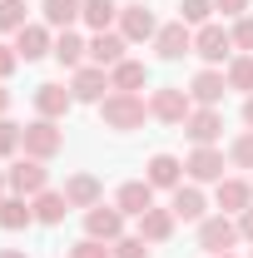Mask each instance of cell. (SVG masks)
Here are the masks:
<instances>
[{
    "label": "cell",
    "mask_w": 253,
    "mask_h": 258,
    "mask_svg": "<svg viewBox=\"0 0 253 258\" xmlns=\"http://www.w3.org/2000/svg\"><path fill=\"white\" fill-rule=\"evenodd\" d=\"M70 95H75V104H99V99L109 95V70L80 64V70L70 75Z\"/></svg>",
    "instance_id": "obj_10"
},
{
    "label": "cell",
    "mask_w": 253,
    "mask_h": 258,
    "mask_svg": "<svg viewBox=\"0 0 253 258\" xmlns=\"http://www.w3.org/2000/svg\"><path fill=\"white\" fill-rule=\"evenodd\" d=\"M179 20H184L189 30L209 25V20H214V0H179Z\"/></svg>",
    "instance_id": "obj_33"
},
{
    "label": "cell",
    "mask_w": 253,
    "mask_h": 258,
    "mask_svg": "<svg viewBox=\"0 0 253 258\" xmlns=\"http://www.w3.org/2000/svg\"><path fill=\"white\" fill-rule=\"evenodd\" d=\"M144 179H149V184H154V189H179V184H184V159H179V154H154V159L144 164Z\"/></svg>",
    "instance_id": "obj_22"
},
{
    "label": "cell",
    "mask_w": 253,
    "mask_h": 258,
    "mask_svg": "<svg viewBox=\"0 0 253 258\" xmlns=\"http://www.w3.org/2000/svg\"><path fill=\"white\" fill-rule=\"evenodd\" d=\"M214 258H238V253H214Z\"/></svg>",
    "instance_id": "obj_44"
},
{
    "label": "cell",
    "mask_w": 253,
    "mask_h": 258,
    "mask_svg": "<svg viewBox=\"0 0 253 258\" xmlns=\"http://www.w3.org/2000/svg\"><path fill=\"white\" fill-rule=\"evenodd\" d=\"M85 25L90 30H109V25H119V0H85Z\"/></svg>",
    "instance_id": "obj_29"
},
{
    "label": "cell",
    "mask_w": 253,
    "mask_h": 258,
    "mask_svg": "<svg viewBox=\"0 0 253 258\" xmlns=\"http://www.w3.org/2000/svg\"><path fill=\"white\" fill-rule=\"evenodd\" d=\"M5 179H10V194H20V199H35V194L50 189V169L40 159H10V169H5Z\"/></svg>",
    "instance_id": "obj_7"
},
{
    "label": "cell",
    "mask_w": 253,
    "mask_h": 258,
    "mask_svg": "<svg viewBox=\"0 0 253 258\" xmlns=\"http://www.w3.org/2000/svg\"><path fill=\"white\" fill-rule=\"evenodd\" d=\"M228 35H233V50H238V55H253V15L228 20Z\"/></svg>",
    "instance_id": "obj_34"
},
{
    "label": "cell",
    "mask_w": 253,
    "mask_h": 258,
    "mask_svg": "<svg viewBox=\"0 0 253 258\" xmlns=\"http://www.w3.org/2000/svg\"><path fill=\"white\" fill-rule=\"evenodd\" d=\"M149 85V64L144 60H119L109 70V90H129V95H139Z\"/></svg>",
    "instance_id": "obj_27"
},
{
    "label": "cell",
    "mask_w": 253,
    "mask_h": 258,
    "mask_svg": "<svg viewBox=\"0 0 253 258\" xmlns=\"http://www.w3.org/2000/svg\"><path fill=\"white\" fill-rule=\"evenodd\" d=\"M60 194L70 199V209H95V204H104V184H99L95 174H85V169H80V174H70Z\"/></svg>",
    "instance_id": "obj_20"
},
{
    "label": "cell",
    "mask_w": 253,
    "mask_h": 258,
    "mask_svg": "<svg viewBox=\"0 0 253 258\" xmlns=\"http://www.w3.org/2000/svg\"><path fill=\"white\" fill-rule=\"evenodd\" d=\"M20 149H25V124H15L5 114L0 119V159H20Z\"/></svg>",
    "instance_id": "obj_32"
},
{
    "label": "cell",
    "mask_w": 253,
    "mask_h": 258,
    "mask_svg": "<svg viewBox=\"0 0 253 258\" xmlns=\"http://www.w3.org/2000/svg\"><path fill=\"white\" fill-rule=\"evenodd\" d=\"M243 238H238V219L233 214H209L204 224H199V248L214 258V253H233Z\"/></svg>",
    "instance_id": "obj_6"
},
{
    "label": "cell",
    "mask_w": 253,
    "mask_h": 258,
    "mask_svg": "<svg viewBox=\"0 0 253 258\" xmlns=\"http://www.w3.org/2000/svg\"><path fill=\"white\" fill-rule=\"evenodd\" d=\"M119 35H124L129 45H144V40H154V35H159L154 10H149L144 0H129V5H119Z\"/></svg>",
    "instance_id": "obj_8"
},
{
    "label": "cell",
    "mask_w": 253,
    "mask_h": 258,
    "mask_svg": "<svg viewBox=\"0 0 253 258\" xmlns=\"http://www.w3.org/2000/svg\"><path fill=\"white\" fill-rule=\"evenodd\" d=\"M85 233L99 243H114V238H124V214L114 204H95V209H85Z\"/></svg>",
    "instance_id": "obj_15"
},
{
    "label": "cell",
    "mask_w": 253,
    "mask_h": 258,
    "mask_svg": "<svg viewBox=\"0 0 253 258\" xmlns=\"http://www.w3.org/2000/svg\"><path fill=\"white\" fill-rule=\"evenodd\" d=\"M223 154H228V169H248V174H253V129H243V134H233Z\"/></svg>",
    "instance_id": "obj_31"
},
{
    "label": "cell",
    "mask_w": 253,
    "mask_h": 258,
    "mask_svg": "<svg viewBox=\"0 0 253 258\" xmlns=\"http://www.w3.org/2000/svg\"><path fill=\"white\" fill-rule=\"evenodd\" d=\"M169 209H174V219L179 224H204L209 219V199H204V184H179V189L169 194Z\"/></svg>",
    "instance_id": "obj_11"
},
{
    "label": "cell",
    "mask_w": 253,
    "mask_h": 258,
    "mask_svg": "<svg viewBox=\"0 0 253 258\" xmlns=\"http://www.w3.org/2000/svg\"><path fill=\"white\" fill-rule=\"evenodd\" d=\"M253 0H214V10H219L223 20H238V15H248Z\"/></svg>",
    "instance_id": "obj_38"
},
{
    "label": "cell",
    "mask_w": 253,
    "mask_h": 258,
    "mask_svg": "<svg viewBox=\"0 0 253 258\" xmlns=\"http://www.w3.org/2000/svg\"><path fill=\"white\" fill-rule=\"evenodd\" d=\"M30 25V5L25 0H0V35H20Z\"/></svg>",
    "instance_id": "obj_30"
},
{
    "label": "cell",
    "mask_w": 253,
    "mask_h": 258,
    "mask_svg": "<svg viewBox=\"0 0 253 258\" xmlns=\"http://www.w3.org/2000/svg\"><path fill=\"white\" fill-rule=\"evenodd\" d=\"M144 119H149V99H144V95H129V90H109V95L99 99V124H104V129L134 134V129H144Z\"/></svg>",
    "instance_id": "obj_1"
},
{
    "label": "cell",
    "mask_w": 253,
    "mask_h": 258,
    "mask_svg": "<svg viewBox=\"0 0 253 258\" xmlns=\"http://www.w3.org/2000/svg\"><path fill=\"white\" fill-rule=\"evenodd\" d=\"M248 258H253V253H248Z\"/></svg>",
    "instance_id": "obj_45"
},
{
    "label": "cell",
    "mask_w": 253,
    "mask_h": 258,
    "mask_svg": "<svg viewBox=\"0 0 253 258\" xmlns=\"http://www.w3.org/2000/svg\"><path fill=\"white\" fill-rule=\"evenodd\" d=\"M55 60H60V70H80V64H90V40L80 30H55Z\"/></svg>",
    "instance_id": "obj_21"
},
{
    "label": "cell",
    "mask_w": 253,
    "mask_h": 258,
    "mask_svg": "<svg viewBox=\"0 0 253 258\" xmlns=\"http://www.w3.org/2000/svg\"><path fill=\"white\" fill-rule=\"evenodd\" d=\"M194 55H199L204 64H214V70H223V64L238 55V50H233V35H228V25H223V20L199 25V30H194Z\"/></svg>",
    "instance_id": "obj_3"
},
{
    "label": "cell",
    "mask_w": 253,
    "mask_h": 258,
    "mask_svg": "<svg viewBox=\"0 0 253 258\" xmlns=\"http://www.w3.org/2000/svg\"><path fill=\"white\" fill-rule=\"evenodd\" d=\"M238 238H243V243H253V204L238 214Z\"/></svg>",
    "instance_id": "obj_39"
},
{
    "label": "cell",
    "mask_w": 253,
    "mask_h": 258,
    "mask_svg": "<svg viewBox=\"0 0 253 258\" xmlns=\"http://www.w3.org/2000/svg\"><path fill=\"white\" fill-rule=\"evenodd\" d=\"M0 258H30L25 248H0Z\"/></svg>",
    "instance_id": "obj_42"
},
{
    "label": "cell",
    "mask_w": 253,
    "mask_h": 258,
    "mask_svg": "<svg viewBox=\"0 0 253 258\" xmlns=\"http://www.w3.org/2000/svg\"><path fill=\"white\" fill-rule=\"evenodd\" d=\"M5 194H10V179H5V169H0V199H5Z\"/></svg>",
    "instance_id": "obj_43"
},
{
    "label": "cell",
    "mask_w": 253,
    "mask_h": 258,
    "mask_svg": "<svg viewBox=\"0 0 253 258\" xmlns=\"http://www.w3.org/2000/svg\"><path fill=\"white\" fill-rule=\"evenodd\" d=\"M154 243H144L139 233H124V238H114V258H149Z\"/></svg>",
    "instance_id": "obj_36"
},
{
    "label": "cell",
    "mask_w": 253,
    "mask_h": 258,
    "mask_svg": "<svg viewBox=\"0 0 253 258\" xmlns=\"http://www.w3.org/2000/svg\"><path fill=\"white\" fill-rule=\"evenodd\" d=\"M15 70H20V55H15V45H5V40H0V85H5Z\"/></svg>",
    "instance_id": "obj_37"
},
{
    "label": "cell",
    "mask_w": 253,
    "mask_h": 258,
    "mask_svg": "<svg viewBox=\"0 0 253 258\" xmlns=\"http://www.w3.org/2000/svg\"><path fill=\"white\" fill-rule=\"evenodd\" d=\"M114 209H119L124 219H139L144 209H154V184H149V179H124V184L114 189Z\"/></svg>",
    "instance_id": "obj_17"
},
{
    "label": "cell",
    "mask_w": 253,
    "mask_h": 258,
    "mask_svg": "<svg viewBox=\"0 0 253 258\" xmlns=\"http://www.w3.org/2000/svg\"><path fill=\"white\" fill-rule=\"evenodd\" d=\"M124 50H129V40H124L119 30H99V35H90V64H99V70H114L119 60H129Z\"/></svg>",
    "instance_id": "obj_19"
},
{
    "label": "cell",
    "mask_w": 253,
    "mask_h": 258,
    "mask_svg": "<svg viewBox=\"0 0 253 258\" xmlns=\"http://www.w3.org/2000/svg\"><path fill=\"white\" fill-rule=\"evenodd\" d=\"M0 228H5V233L35 228V204L20 199V194H5V199H0Z\"/></svg>",
    "instance_id": "obj_25"
},
{
    "label": "cell",
    "mask_w": 253,
    "mask_h": 258,
    "mask_svg": "<svg viewBox=\"0 0 253 258\" xmlns=\"http://www.w3.org/2000/svg\"><path fill=\"white\" fill-rule=\"evenodd\" d=\"M184 134H189V144H219L223 109H204V104H194V114L184 119Z\"/></svg>",
    "instance_id": "obj_18"
},
{
    "label": "cell",
    "mask_w": 253,
    "mask_h": 258,
    "mask_svg": "<svg viewBox=\"0 0 253 258\" xmlns=\"http://www.w3.org/2000/svg\"><path fill=\"white\" fill-rule=\"evenodd\" d=\"M223 80H228V90H238V95L248 99L253 95V55H233V60L223 64Z\"/></svg>",
    "instance_id": "obj_28"
},
{
    "label": "cell",
    "mask_w": 253,
    "mask_h": 258,
    "mask_svg": "<svg viewBox=\"0 0 253 258\" xmlns=\"http://www.w3.org/2000/svg\"><path fill=\"white\" fill-rule=\"evenodd\" d=\"M194 114V99L184 85H159V90H149V119H159V124H174L184 129V119Z\"/></svg>",
    "instance_id": "obj_2"
},
{
    "label": "cell",
    "mask_w": 253,
    "mask_h": 258,
    "mask_svg": "<svg viewBox=\"0 0 253 258\" xmlns=\"http://www.w3.org/2000/svg\"><path fill=\"white\" fill-rule=\"evenodd\" d=\"M174 228H179V219H174V209H144V214H139V238H144V243H169V238H174Z\"/></svg>",
    "instance_id": "obj_23"
},
{
    "label": "cell",
    "mask_w": 253,
    "mask_h": 258,
    "mask_svg": "<svg viewBox=\"0 0 253 258\" xmlns=\"http://www.w3.org/2000/svg\"><path fill=\"white\" fill-rule=\"evenodd\" d=\"M20 154H30V159H40V164L60 159V154H65V129H60V119H40V114H35L30 124H25V149H20Z\"/></svg>",
    "instance_id": "obj_4"
},
{
    "label": "cell",
    "mask_w": 253,
    "mask_h": 258,
    "mask_svg": "<svg viewBox=\"0 0 253 258\" xmlns=\"http://www.w3.org/2000/svg\"><path fill=\"white\" fill-rule=\"evenodd\" d=\"M214 204H219V214H243L253 204V179H238V174H223L219 184H214Z\"/></svg>",
    "instance_id": "obj_14"
},
{
    "label": "cell",
    "mask_w": 253,
    "mask_h": 258,
    "mask_svg": "<svg viewBox=\"0 0 253 258\" xmlns=\"http://www.w3.org/2000/svg\"><path fill=\"white\" fill-rule=\"evenodd\" d=\"M30 204H35V224H40V228H55V224H65V214H70V199H65L60 189L35 194Z\"/></svg>",
    "instance_id": "obj_26"
},
{
    "label": "cell",
    "mask_w": 253,
    "mask_h": 258,
    "mask_svg": "<svg viewBox=\"0 0 253 258\" xmlns=\"http://www.w3.org/2000/svg\"><path fill=\"white\" fill-rule=\"evenodd\" d=\"M154 55L159 60H184V55H194V30L184 25V20H169V25H159L154 35Z\"/></svg>",
    "instance_id": "obj_12"
},
{
    "label": "cell",
    "mask_w": 253,
    "mask_h": 258,
    "mask_svg": "<svg viewBox=\"0 0 253 258\" xmlns=\"http://www.w3.org/2000/svg\"><path fill=\"white\" fill-rule=\"evenodd\" d=\"M223 95H228V80H223V70H214V64H204V70L189 80V99L204 104V109H219Z\"/></svg>",
    "instance_id": "obj_16"
},
{
    "label": "cell",
    "mask_w": 253,
    "mask_h": 258,
    "mask_svg": "<svg viewBox=\"0 0 253 258\" xmlns=\"http://www.w3.org/2000/svg\"><path fill=\"white\" fill-rule=\"evenodd\" d=\"M35 114L40 119H60L65 124V114L75 109V95H70V85H60V80H45V85H35Z\"/></svg>",
    "instance_id": "obj_9"
},
{
    "label": "cell",
    "mask_w": 253,
    "mask_h": 258,
    "mask_svg": "<svg viewBox=\"0 0 253 258\" xmlns=\"http://www.w3.org/2000/svg\"><path fill=\"white\" fill-rule=\"evenodd\" d=\"M40 15L50 30H75L85 20V0H40Z\"/></svg>",
    "instance_id": "obj_24"
},
{
    "label": "cell",
    "mask_w": 253,
    "mask_h": 258,
    "mask_svg": "<svg viewBox=\"0 0 253 258\" xmlns=\"http://www.w3.org/2000/svg\"><path fill=\"white\" fill-rule=\"evenodd\" d=\"M65 258H114V243H99V238H90V233H85V238H80Z\"/></svg>",
    "instance_id": "obj_35"
},
{
    "label": "cell",
    "mask_w": 253,
    "mask_h": 258,
    "mask_svg": "<svg viewBox=\"0 0 253 258\" xmlns=\"http://www.w3.org/2000/svg\"><path fill=\"white\" fill-rule=\"evenodd\" d=\"M223 174H228V154L219 144H194L189 149V159H184V179L189 184H219Z\"/></svg>",
    "instance_id": "obj_5"
},
{
    "label": "cell",
    "mask_w": 253,
    "mask_h": 258,
    "mask_svg": "<svg viewBox=\"0 0 253 258\" xmlns=\"http://www.w3.org/2000/svg\"><path fill=\"white\" fill-rule=\"evenodd\" d=\"M243 129H253V95L243 99Z\"/></svg>",
    "instance_id": "obj_40"
},
{
    "label": "cell",
    "mask_w": 253,
    "mask_h": 258,
    "mask_svg": "<svg viewBox=\"0 0 253 258\" xmlns=\"http://www.w3.org/2000/svg\"><path fill=\"white\" fill-rule=\"evenodd\" d=\"M5 114H10V90L0 85V119H5Z\"/></svg>",
    "instance_id": "obj_41"
},
{
    "label": "cell",
    "mask_w": 253,
    "mask_h": 258,
    "mask_svg": "<svg viewBox=\"0 0 253 258\" xmlns=\"http://www.w3.org/2000/svg\"><path fill=\"white\" fill-rule=\"evenodd\" d=\"M15 55L25 64H35V60H45V55H55V30L45 25V20H30L25 30L15 35Z\"/></svg>",
    "instance_id": "obj_13"
}]
</instances>
